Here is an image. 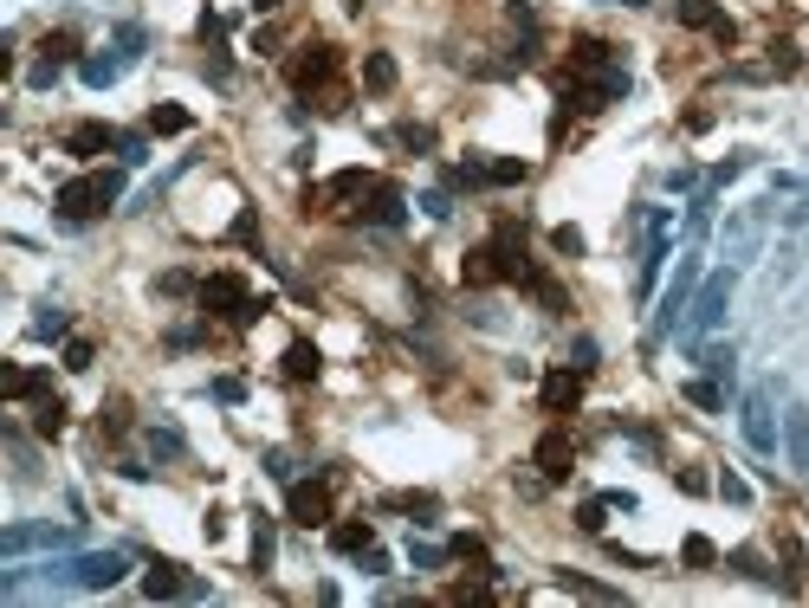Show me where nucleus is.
Listing matches in <instances>:
<instances>
[{
  "label": "nucleus",
  "mask_w": 809,
  "mask_h": 608,
  "mask_svg": "<svg viewBox=\"0 0 809 608\" xmlns=\"http://www.w3.org/2000/svg\"><path fill=\"white\" fill-rule=\"evenodd\" d=\"M693 285H699V253L680 259V272H674V285L661 292V317H654V337H667V330L680 324V311H687V298H693Z\"/></svg>",
  "instance_id": "dca6fc26"
},
{
  "label": "nucleus",
  "mask_w": 809,
  "mask_h": 608,
  "mask_svg": "<svg viewBox=\"0 0 809 608\" xmlns=\"http://www.w3.org/2000/svg\"><path fill=\"white\" fill-rule=\"evenodd\" d=\"M570 363H577V369H589V363H596V337H577V350H570Z\"/></svg>",
  "instance_id": "13d9d810"
},
{
  "label": "nucleus",
  "mask_w": 809,
  "mask_h": 608,
  "mask_svg": "<svg viewBox=\"0 0 809 608\" xmlns=\"http://www.w3.org/2000/svg\"><path fill=\"white\" fill-rule=\"evenodd\" d=\"M505 20H512L518 33H538V7H531V0H512V7H505Z\"/></svg>",
  "instance_id": "603ef678"
},
{
  "label": "nucleus",
  "mask_w": 809,
  "mask_h": 608,
  "mask_svg": "<svg viewBox=\"0 0 809 608\" xmlns=\"http://www.w3.org/2000/svg\"><path fill=\"white\" fill-rule=\"evenodd\" d=\"M65 414H72V408H65L59 395H39V402H33V434L39 440H59L65 434Z\"/></svg>",
  "instance_id": "a878e982"
},
{
  "label": "nucleus",
  "mask_w": 809,
  "mask_h": 608,
  "mask_svg": "<svg viewBox=\"0 0 809 608\" xmlns=\"http://www.w3.org/2000/svg\"><path fill=\"white\" fill-rule=\"evenodd\" d=\"M188 123H195V117H188L182 104H149V130H156V136H182Z\"/></svg>",
  "instance_id": "c756f323"
},
{
  "label": "nucleus",
  "mask_w": 809,
  "mask_h": 608,
  "mask_svg": "<svg viewBox=\"0 0 809 608\" xmlns=\"http://www.w3.org/2000/svg\"><path fill=\"white\" fill-rule=\"evenodd\" d=\"M337 72H344V52L331 46V39H305V46L292 52V65H285V78H292V91H324L331 110H344V91H337Z\"/></svg>",
  "instance_id": "7ed1b4c3"
},
{
  "label": "nucleus",
  "mask_w": 809,
  "mask_h": 608,
  "mask_svg": "<svg viewBox=\"0 0 809 608\" xmlns=\"http://www.w3.org/2000/svg\"><path fill=\"white\" fill-rule=\"evenodd\" d=\"M65 330H72V311H59V304H46V311L33 317V337H46V343L65 337Z\"/></svg>",
  "instance_id": "e433bc0d"
},
{
  "label": "nucleus",
  "mask_w": 809,
  "mask_h": 608,
  "mask_svg": "<svg viewBox=\"0 0 809 608\" xmlns=\"http://www.w3.org/2000/svg\"><path fill=\"white\" fill-rule=\"evenodd\" d=\"M531 466H538L544 486H564V479L577 473V440H570V427H551V434H538V447H531Z\"/></svg>",
  "instance_id": "9d476101"
},
{
  "label": "nucleus",
  "mask_w": 809,
  "mask_h": 608,
  "mask_svg": "<svg viewBox=\"0 0 809 608\" xmlns=\"http://www.w3.org/2000/svg\"><path fill=\"white\" fill-rule=\"evenodd\" d=\"M531 259H525V220H499L492 227V240H479L473 253H466L460 279L473 285V292H486V285H525Z\"/></svg>",
  "instance_id": "f257e3e1"
},
{
  "label": "nucleus",
  "mask_w": 809,
  "mask_h": 608,
  "mask_svg": "<svg viewBox=\"0 0 809 608\" xmlns=\"http://www.w3.org/2000/svg\"><path fill=\"white\" fill-rule=\"evenodd\" d=\"M285 7V0H253V13H279Z\"/></svg>",
  "instance_id": "052dcab7"
},
{
  "label": "nucleus",
  "mask_w": 809,
  "mask_h": 608,
  "mask_svg": "<svg viewBox=\"0 0 809 608\" xmlns=\"http://www.w3.org/2000/svg\"><path fill=\"white\" fill-rule=\"evenodd\" d=\"M447 557H454V550H434V544H408V563H415V570H441Z\"/></svg>",
  "instance_id": "a18cd8bd"
},
{
  "label": "nucleus",
  "mask_w": 809,
  "mask_h": 608,
  "mask_svg": "<svg viewBox=\"0 0 809 608\" xmlns=\"http://www.w3.org/2000/svg\"><path fill=\"white\" fill-rule=\"evenodd\" d=\"M551 246L564 259H583V227H570V220H564V227H551Z\"/></svg>",
  "instance_id": "79ce46f5"
},
{
  "label": "nucleus",
  "mask_w": 809,
  "mask_h": 608,
  "mask_svg": "<svg viewBox=\"0 0 809 608\" xmlns=\"http://www.w3.org/2000/svg\"><path fill=\"white\" fill-rule=\"evenodd\" d=\"M272 570V518H253V576Z\"/></svg>",
  "instance_id": "c9c22d12"
},
{
  "label": "nucleus",
  "mask_w": 809,
  "mask_h": 608,
  "mask_svg": "<svg viewBox=\"0 0 809 608\" xmlns=\"http://www.w3.org/2000/svg\"><path fill=\"white\" fill-rule=\"evenodd\" d=\"M557 589H570V596H583V602H622V589L596 583V576H577V570H557Z\"/></svg>",
  "instance_id": "bb28decb"
},
{
  "label": "nucleus",
  "mask_w": 809,
  "mask_h": 608,
  "mask_svg": "<svg viewBox=\"0 0 809 608\" xmlns=\"http://www.w3.org/2000/svg\"><path fill=\"white\" fill-rule=\"evenodd\" d=\"M91 356H98V343H91V337H72V343H65V369H91Z\"/></svg>",
  "instance_id": "de8ad7c7"
},
{
  "label": "nucleus",
  "mask_w": 809,
  "mask_h": 608,
  "mask_svg": "<svg viewBox=\"0 0 809 608\" xmlns=\"http://www.w3.org/2000/svg\"><path fill=\"white\" fill-rule=\"evenodd\" d=\"M738 427H745L751 453H777V421H771V389H751L745 408H738Z\"/></svg>",
  "instance_id": "2eb2a0df"
},
{
  "label": "nucleus",
  "mask_w": 809,
  "mask_h": 608,
  "mask_svg": "<svg viewBox=\"0 0 809 608\" xmlns=\"http://www.w3.org/2000/svg\"><path fill=\"white\" fill-rule=\"evenodd\" d=\"M233 240H240V246H259V214H253V207H240V214H233Z\"/></svg>",
  "instance_id": "49530a36"
},
{
  "label": "nucleus",
  "mask_w": 809,
  "mask_h": 608,
  "mask_svg": "<svg viewBox=\"0 0 809 608\" xmlns=\"http://www.w3.org/2000/svg\"><path fill=\"white\" fill-rule=\"evenodd\" d=\"M674 20L687 26V33H712V39H719V46H732V39H738L732 13H725L719 0H674Z\"/></svg>",
  "instance_id": "ddd939ff"
},
{
  "label": "nucleus",
  "mask_w": 809,
  "mask_h": 608,
  "mask_svg": "<svg viewBox=\"0 0 809 608\" xmlns=\"http://www.w3.org/2000/svg\"><path fill=\"white\" fill-rule=\"evenodd\" d=\"M525 292L544 304V317H570V292H564V285H557L544 266H531V272H525Z\"/></svg>",
  "instance_id": "b1692460"
},
{
  "label": "nucleus",
  "mask_w": 809,
  "mask_h": 608,
  "mask_svg": "<svg viewBox=\"0 0 809 608\" xmlns=\"http://www.w3.org/2000/svg\"><path fill=\"white\" fill-rule=\"evenodd\" d=\"M350 214L363 220V227H402V220H408V195L395 182H369L363 195H356Z\"/></svg>",
  "instance_id": "9b49d317"
},
{
  "label": "nucleus",
  "mask_w": 809,
  "mask_h": 608,
  "mask_svg": "<svg viewBox=\"0 0 809 608\" xmlns=\"http://www.w3.org/2000/svg\"><path fill=\"white\" fill-rule=\"evenodd\" d=\"M687 402H693V408H706V414H725V389H719V376L687 382Z\"/></svg>",
  "instance_id": "2f4dec72"
},
{
  "label": "nucleus",
  "mask_w": 809,
  "mask_h": 608,
  "mask_svg": "<svg viewBox=\"0 0 809 608\" xmlns=\"http://www.w3.org/2000/svg\"><path fill=\"white\" fill-rule=\"evenodd\" d=\"M602 7H648V0H602Z\"/></svg>",
  "instance_id": "680f3d73"
},
{
  "label": "nucleus",
  "mask_w": 809,
  "mask_h": 608,
  "mask_svg": "<svg viewBox=\"0 0 809 608\" xmlns=\"http://www.w3.org/2000/svg\"><path fill=\"white\" fill-rule=\"evenodd\" d=\"M195 304H201L208 317H227L233 330H253L259 317L272 311V298H253L240 272H208V279H201V292H195Z\"/></svg>",
  "instance_id": "f03ea898"
},
{
  "label": "nucleus",
  "mask_w": 809,
  "mask_h": 608,
  "mask_svg": "<svg viewBox=\"0 0 809 608\" xmlns=\"http://www.w3.org/2000/svg\"><path fill=\"white\" fill-rule=\"evenodd\" d=\"M447 550H454L460 563H486V544H479L473 531H466V537H454V544H447Z\"/></svg>",
  "instance_id": "864d4df0"
},
{
  "label": "nucleus",
  "mask_w": 809,
  "mask_h": 608,
  "mask_svg": "<svg viewBox=\"0 0 809 608\" xmlns=\"http://www.w3.org/2000/svg\"><path fill=\"white\" fill-rule=\"evenodd\" d=\"M699 363H706V376H732L738 350H732V343H706V350H699Z\"/></svg>",
  "instance_id": "58836bf2"
},
{
  "label": "nucleus",
  "mask_w": 809,
  "mask_h": 608,
  "mask_svg": "<svg viewBox=\"0 0 809 608\" xmlns=\"http://www.w3.org/2000/svg\"><path fill=\"white\" fill-rule=\"evenodd\" d=\"M143 46H149V33H143V26H117V52H130V59H136Z\"/></svg>",
  "instance_id": "5fc2aeb1"
},
{
  "label": "nucleus",
  "mask_w": 809,
  "mask_h": 608,
  "mask_svg": "<svg viewBox=\"0 0 809 608\" xmlns=\"http://www.w3.org/2000/svg\"><path fill=\"white\" fill-rule=\"evenodd\" d=\"M725 563H732L738 576H751V583H777V576L764 570V557H758V550H732V557H725Z\"/></svg>",
  "instance_id": "ea45409f"
},
{
  "label": "nucleus",
  "mask_w": 809,
  "mask_h": 608,
  "mask_svg": "<svg viewBox=\"0 0 809 608\" xmlns=\"http://www.w3.org/2000/svg\"><path fill=\"white\" fill-rule=\"evenodd\" d=\"M369 544H376V524H369V518H344V524H331V550H344V557H363Z\"/></svg>",
  "instance_id": "393cba45"
},
{
  "label": "nucleus",
  "mask_w": 809,
  "mask_h": 608,
  "mask_svg": "<svg viewBox=\"0 0 809 608\" xmlns=\"http://www.w3.org/2000/svg\"><path fill=\"white\" fill-rule=\"evenodd\" d=\"M214 395H221V402H240L246 382H240V376H221V382H214Z\"/></svg>",
  "instance_id": "4d7b16f0"
},
{
  "label": "nucleus",
  "mask_w": 809,
  "mask_h": 608,
  "mask_svg": "<svg viewBox=\"0 0 809 608\" xmlns=\"http://www.w3.org/2000/svg\"><path fill=\"white\" fill-rule=\"evenodd\" d=\"M395 143H402L408 156H428V149H434V130H428V123H395Z\"/></svg>",
  "instance_id": "f704fd0d"
},
{
  "label": "nucleus",
  "mask_w": 809,
  "mask_h": 608,
  "mask_svg": "<svg viewBox=\"0 0 809 608\" xmlns=\"http://www.w3.org/2000/svg\"><path fill=\"white\" fill-rule=\"evenodd\" d=\"M104 149H123V136L111 123H72L65 130V156H104Z\"/></svg>",
  "instance_id": "6ab92c4d"
},
{
  "label": "nucleus",
  "mask_w": 809,
  "mask_h": 608,
  "mask_svg": "<svg viewBox=\"0 0 809 608\" xmlns=\"http://www.w3.org/2000/svg\"><path fill=\"white\" fill-rule=\"evenodd\" d=\"M615 65V46L596 33H577L570 39V59H564V78H589V72H609Z\"/></svg>",
  "instance_id": "f3484780"
},
{
  "label": "nucleus",
  "mask_w": 809,
  "mask_h": 608,
  "mask_svg": "<svg viewBox=\"0 0 809 608\" xmlns=\"http://www.w3.org/2000/svg\"><path fill=\"white\" fill-rule=\"evenodd\" d=\"M46 576H59L72 589H117L130 576V557L123 550H85L78 563H46Z\"/></svg>",
  "instance_id": "39448f33"
},
{
  "label": "nucleus",
  "mask_w": 809,
  "mask_h": 608,
  "mask_svg": "<svg viewBox=\"0 0 809 608\" xmlns=\"http://www.w3.org/2000/svg\"><path fill=\"white\" fill-rule=\"evenodd\" d=\"M395 78H402V72H395L389 52H369V59H363V85L369 91H395Z\"/></svg>",
  "instance_id": "7c9ffc66"
},
{
  "label": "nucleus",
  "mask_w": 809,
  "mask_h": 608,
  "mask_svg": "<svg viewBox=\"0 0 809 608\" xmlns=\"http://www.w3.org/2000/svg\"><path fill=\"white\" fill-rule=\"evenodd\" d=\"M356 563H363L369 576H389V550H382V544H369V550H363V557H356Z\"/></svg>",
  "instance_id": "6e6d98bb"
},
{
  "label": "nucleus",
  "mask_w": 809,
  "mask_h": 608,
  "mask_svg": "<svg viewBox=\"0 0 809 608\" xmlns=\"http://www.w3.org/2000/svg\"><path fill=\"white\" fill-rule=\"evenodd\" d=\"M674 486L687 492V499H699V492H712V479L699 473V466H680V473H674Z\"/></svg>",
  "instance_id": "8fccbe9b"
},
{
  "label": "nucleus",
  "mask_w": 809,
  "mask_h": 608,
  "mask_svg": "<svg viewBox=\"0 0 809 608\" xmlns=\"http://www.w3.org/2000/svg\"><path fill=\"white\" fill-rule=\"evenodd\" d=\"M0 389H7V402H39V395H52V369H20V363H7Z\"/></svg>",
  "instance_id": "aec40b11"
},
{
  "label": "nucleus",
  "mask_w": 809,
  "mask_h": 608,
  "mask_svg": "<svg viewBox=\"0 0 809 608\" xmlns=\"http://www.w3.org/2000/svg\"><path fill=\"white\" fill-rule=\"evenodd\" d=\"M98 434H104V440H123V434H130V402H123V395H111V402L98 408Z\"/></svg>",
  "instance_id": "c85d7f7f"
},
{
  "label": "nucleus",
  "mask_w": 809,
  "mask_h": 608,
  "mask_svg": "<svg viewBox=\"0 0 809 608\" xmlns=\"http://www.w3.org/2000/svg\"><path fill=\"white\" fill-rule=\"evenodd\" d=\"M680 563H687V570H712V563H719V550H712V537H687V544H680Z\"/></svg>",
  "instance_id": "72a5a7b5"
},
{
  "label": "nucleus",
  "mask_w": 809,
  "mask_h": 608,
  "mask_svg": "<svg viewBox=\"0 0 809 608\" xmlns=\"http://www.w3.org/2000/svg\"><path fill=\"white\" fill-rule=\"evenodd\" d=\"M719 499H725V505H751V486H745L738 473H719Z\"/></svg>",
  "instance_id": "09e8293b"
},
{
  "label": "nucleus",
  "mask_w": 809,
  "mask_h": 608,
  "mask_svg": "<svg viewBox=\"0 0 809 608\" xmlns=\"http://www.w3.org/2000/svg\"><path fill=\"white\" fill-rule=\"evenodd\" d=\"M72 59H78V33H65V26H59V33L39 39V59H33V72H26V85H33V91H52Z\"/></svg>",
  "instance_id": "f8f14e48"
},
{
  "label": "nucleus",
  "mask_w": 809,
  "mask_h": 608,
  "mask_svg": "<svg viewBox=\"0 0 809 608\" xmlns=\"http://www.w3.org/2000/svg\"><path fill=\"white\" fill-rule=\"evenodd\" d=\"M525 175H531L525 156H473V162H460V169H447V182L454 188H518Z\"/></svg>",
  "instance_id": "423d86ee"
},
{
  "label": "nucleus",
  "mask_w": 809,
  "mask_h": 608,
  "mask_svg": "<svg viewBox=\"0 0 809 608\" xmlns=\"http://www.w3.org/2000/svg\"><path fill=\"white\" fill-rule=\"evenodd\" d=\"M156 292H162V298H188V292H201V279H188V272H162Z\"/></svg>",
  "instance_id": "c03bdc74"
},
{
  "label": "nucleus",
  "mask_w": 809,
  "mask_h": 608,
  "mask_svg": "<svg viewBox=\"0 0 809 608\" xmlns=\"http://www.w3.org/2000/svg\"><path fill=\"white\" fill-rule=\"evenodd\" d=\"M421 207H428L434 220H447V214H454V201H447V195H421Z\"/></svg>",
  "instance_id": "bf43d9fd"
},
{
  "label": "nucleus",
  "mask_w": 809,
  "mask_h": 608,
  "mask_svg": "<svg viewBox=\"0 0 809 608\" xmlns=\"http://www.w3.org/2000/svg\"><path fill=\"white\" fill-rule=\"evenodd\" d=\"M344 7H350V13H363V0H344Z\"/></svg>",
  "instance_id": "e2e57ef3"
},
{
  "label": "nucleus",
  "mask_w": 809,
  "mask_h": 608,
  "mask_svg": "<svg viewBox=\"0 0 809 608\" xmlns=\"http://www.w3.org/2000/svg\"><path fill=\"white\" fill-rule=\"evenodd\" d=\"M583 382H589V369H551V376L538 382V402H544V414H577L583 408Z\"/></svg>",
  "instance_id": "4468645a"
},
{
  "label": "nucleus",
  "mask_w": 809,
  "mask_h": 608,
  "mask_svg": "<svg viewBox=\"0 0 809 608\" xmlns=\"http://www.w3.org/2000/svg\"><path fill=\"white\" fill-rule=\"evenodd\" d=\"M130 65H136L130 52H117V46H111V52H98V59H78V78H85L91 91H104V85H117V78L130 72Z\"/></svg>",
  "instance_id": "4be33fe9"
},
{
  "label": "nucleus",
  "mask_w": 809,
  "mask_h": 608,
  "mask_svg": "<svg viewBox=\"0 0 809 608\" xmlns=\"http://www.w3.org/2000/svg\"><path fill=\"white\" fill-rule=\"evenodd\" d=\"M732 285H738V272H712V279L699 285V298H693V317H687V343L725 324V304H732Z\"/></svg>",
  "instance_id": "1a4fd4ad"
},
{
  "label": "nucleus",
  "mask_w": 809,
  "mask_h": 608,
  "mask_svg": "<svg viewBox=\"0 0 809 608\" xmlns=\"http://www.w3.org/2000/svg\"><path fill=\"white\" fill-rule=\"evenodd\" d=\"M123 195V169H91V175H72V182L59 188V214L72 220V227H85V220H98L104 207Z\"/></svg>",
  "instance_id": "20e7f679"
},
{
  "label": "nucleus",
  "mask_w": 809,
  "mask_h": 608,
  "mask_svg": "<svg viewBox=\"0 0 809 608\" xmlns=\"http://www.w3.org/2000/svg\"><path fill=\"white\" fill-rule=\"evenodd\" d=\"M609 511H615L609 499H583V505H577V531H589V537H602V524H609Z\"/></svg>",
  "instance_id": "4c0bfd02"
},
{
  "label": "nucleus",
  "mask_w": 809,
  "mask_h": 608,
  "mask_svg": "<svg viewBox=\"0 0 809 608\" xmlns=\"http://www.w3.org/2000/svg\"><path fill=\"white\" fill-rule=\"evenodd\" d=\"M784 440H790V466H803V473H809V408H790Z\"/></svg>",
  "instance_id": "cd10ccee"
},
{
  "label": "nucleus",
  "mask_w": 809,
  "mask_h": 608,
  "mask_svg": "<svg viewBox=\"0 0 809 608\" xmlns=\"http://www.w3.org/2000/svg\"><path fill=\"white\" fill-rule=\"evenodd\" d=\"M285 382H318V369H324V356H318V343H311V337H292V343H285Z\"/></svg>",
  "instance_id": "5701e85b"
},
{
  "label": "nucleus",
  "mask_w": 809,
  "mask_h": 608,
  "mask_svg": "<svg viewBox=\"0 0 809 608\" xmlns=\"http://www.w3.org/2000/svg\"><path fill=\"white\" fill-rule=\"evenodd\" d=\"M706 227H712V201H693L687 207V240H706Z\"/></svg>",
  "instance_id": "3c124183"
},
{
  "label": "nucleus",
  "mask_w": 809,
  "mask_h": 608,
  "mask_svg": "<svg viewBox=\"0 0 809 608\" xmlns=\"http://www.w3.org/2000/svg\"><path fill=\"white\" fill-rule=\"evenodd\" d=\"M285 518L305 524V531L331 524V473H318V479H292V492H285Z\"/></svg>",
  "instance_id": "0eeeda50"
},
{
  "label": "nucleus",
  "mask_w": 809,
  "mask_h": 608,
  "mask_svg": "<svg viewBox=\"0 0 809 608\" xmlns=\"http://www.w3.org/2000/svg\"><path fill=\"white\" fill-rule=\"evenodd\" d=\"M149 447H156L162 460H182V453H188V440L175 434V427H149Z\"/></svg>",
  "instance_id": "a19ab883"
},
{
  "label": "nucleus",
  "mask_w": 809,
  "mask_h": 608,
  "mask_svg": "<svg viewBox=\"0 0 809 608\" xmlns=\"http://www.w3.org/2000/svg\"><path fill=\"white\" fill-rule=\"evenodd\" d=\"M667 246H674V214H667V207H648V253H641V272H635V298H654Z\"/></svg>",
  "instance_id": "6e6552de"
},
{
  "label": "nucleus",
  "mask_w": 809,
  "mask_h": 608,
  "mask_svg": "<svg viewBox=\"0 0 809 608\" xmlns=\"http://www.w3.org/2000/svg\"><path fill=\"white\" fill-rule=\"evenodd\" d=\"M389 511H415V524H434V511H441V499L434 492H395Z\"/></svg>",
  "instance_id": "473e14b6"
},
{
  "label": "nucleus",
  "mask_w": 809,
  "mask_h": 608,
  "mask_svg": "<svg viewBox=\"0 0 809 608\" xmlns=\"http://www.w3.org/2000/svg\"><path fill=\"white\" fill-rule=\"evenodd\" d=\"M33 544H72V531H59V524H7V537H0L7 557H20V550H33Z\"/></svg>",
  "instance_id": "412c9836"
},
{
  "label": "nucleus",
  "mask_w": 809,
  "mask_h": 608,
  "mask_svg": "<svg viewBox=\"0 0 809 608\" xmlns=\"http://www.w3.org/2000/svg\"><path fill=\"white\" fill-rule=\"evenodd\" d=\"M188 583H195V576H182V563H169V557H156L143 570V596L149 602H175V596H188Z\"/></svg>",
  "instance_id": "a211bd4d"
},
{
  "label": "nucleus",
  "mask_w": 809,
  "mask_h": 608,
  "mask_svg": "<svg viewBox=\"0 0 809 608\" xmlns=\"http://www.w3.org/2000/svg\"><path fill=\"white\" fill-rule=\"evenodd\" d=\"M797 65H803V59H797V46H790V39H771V72H777V78H790Z\"/></svg>",
  "instance_id": "37998d69"
}]
</instances>
